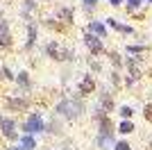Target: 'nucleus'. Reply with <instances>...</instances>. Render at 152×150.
I'll use <instances>...</instances> for the list:
<instances>
[{"label": "nucleus", "mask_w": 152, "mask_h": 150, "mask_svg": "<svg viewBox=\"0 0 152 150\" xmlns=\"http://www.w3.org/2000/svg\"><path fill=\"white\" fill-rule=\"evenodd\" d=\"M116 134H118V130H116L111 116L102 118L100 123H95V148L98 150H111L114 143L118 141Z\"/></svg>", "instance_id": "1"}, {"label": "nucleus", "mask_w": 152, "mask_h": 150, "mask_svg": "<svg viewBox=\"0 0 152 150\" xmlns=\"http://www.w3.org/2000/svg\"><path fill=\"white\" fill-rule=\"evenodd\" d=\"M55 112H57V116H61L64 121H77L80 116H84L86 105H84V98H82V96L64 98V100H59V102H57Z\"/></svg>", "instance_id": "2"}, {"label": "nucleus", "mask_w": 152, "mask_h": 150, "mask_svg": "<svg viewBox=\"0 0 152 150\" xmlns=\"http://www.w3.org/2000/svg\"><path fill=\"white\" fill-rule=\"evenodd\" d=\"M45 132V121H43V114L41 112H30L27 114L25 123H23V134H41Z\"/></svg>", "instance_id": "3"}, {"label": "nucleus", "mask_w": 152, "mask_h": 150, "mask_svg": "<svg viewBox=\"0 0 152 150\" xmlns=\"http://www.w3.org/2000/svg\"><path fill=\"white\" fill-rule=\"evenodd\" d=\"M98 105H100L107 114H114L116 109H118V107H116V93L111 91L109 84H107V87H102L100 91H98Z\"/></svg>", "instance_id": "4"}, {"label": "nucleus", "mask_w": 152, "mask_h": 150, "mask_svg": "<svg viewBox=\"0 0 152 150\" xmlns=\"http://www.w3.org/2000/svg\"><path fill=\"white\" fill-rule=\"evenodd\" d=\"M84 46H86V50H89L91 57H100L107 52V48H104V39L95 37V34H91V32H84Z\"/></svg>", "instance_id": "5"}, {"label": "nucleus", "mask_w": 152, "mask_h": 150, "mask_svg": "<svg viewBox=\"0 0 152 150\" xmlns=\"http://www.w3.org/2000/svg\"><path fill=\"white\" fill-rule=\"evenodd\" d=\"M95 89H98V80H95L93 73H84L80 80H77V93L86 98V96H93Z\"/></svg>", "instance_id": "6"}, {"label": "nucleus", "mask_w": 152, "mask_h": 150, "mask_svg": "<svg viewBox=\"0 0 152 150\" xmlns=\"http://www.w3.org/2000/svg\"><path fill=\"white\" fill-rule=\"evenodd\" d=\"M104 23H107V27H109V30L118 32V34H123V37H134V34H136L134 25L123 23L121 18H114V16H109V18H104Z\"/></svg>", "instance_id": "7"}, {"label": "nucleus", "mask_w": 152, "mask_h": 150, "mask_svg": "<svg viewBox=\"0 0 152 150\" xmlns=\"http://www.w3.org/2000/svg\"><path fill=\"white\" fill-rule=\"evenodd\" d=\"M0 132H2V137H5L7 141H18V139H20L18 130H16V121H14V118H2V121H0Z\"/></svg>", "instance_id": "8"}, {"label": "nucleus", "mask_w": 152, "mask_h": 150, "mask_svg": "<svg viewBox=\"0 0 152 150\" xmlns=\"http://www.w3.org/2000/svg\"><path fill=\"white\" fill-rule=\"evenodd\" d=\"M27 107H30V100L25 98V93L7 98V109H12V112H27Z\"/></svg>", "instance_id": "9"}, {"label": "nucleus", "mask_w": 152, "mask_h": 150, "mask_svg": "<svg viewBox=\"0 0 152 150\" xmlns=\"http://www.w3.org/2000/svg\"><path fill=\"white\" fill-rule=\"evenodd\" d=\"M86 32H91V34H95V37H100V39H107L109 37V27L104 21H98V18H91L89 25H86Z\"/></svg>", "instance_id": "10"}, {"label": "nucleus", "mask_w": 152, "mask_h": 150, "mask_svg": "<svg viewBox=\"0 0 152 150\" xmlns=\"http://www.w3.org/2000/svg\"><path fill=\"white\" fill-rule=\"evenodd\" d=\"M116 130H118V134H121V137H129V134L136 130L134 118H121L118 123H116Z\"/></svg>", "instance_id": "11"}, {"label": "nucleus", "mask_w": 152, "mask_h": 150, "mask_svg": "<svg viewBox=\"0 0 152 150\" xmlns=\"http://www.w3.org/2000/svg\"><path fill=\"white\" fill-rule=\"evenodd\" d=\"M37 37H39V27L34 21H30L27 23V41H25V50H32L34 48V43H37Z\"/></svg>", "instance_id": "12"}, {"label": "nucleus", "mask_w": 152, "mask_h": 150, "mask_svg": "<svg viewBox=\"0 0 152 150\" xmlns=\"http://www.w3.org/2000/svg\"><path fill=\"white\" fill-rule=\"evenodd\" d=\"M143 55H127L125 57V68L127 71H141L143 68Z\"/></svg>", "instance_id": "13"}, {"label": "nucleus", "mask_w": 152, "mask_h": 150, "mask_svg": "<svg viewBox=\"0 0 152 150\" xmlns=\"http://www.w3.org/2000/svg\"><path fill=\"white\" fill-rule=\"evenodd\" d=\"M55 16H57L61 23L70 25V23H73V18H75V9H73V7H59L57 12H55Z\"/></svg>", "instance_id": "14"}, {"label": "nucleus", "mask_w": 152, "mask_h": 150, "mask_svg": "<svg viewBox=\"0 0 152 150\" xmlns=\"http://www.w3.org/2000/svg\"><path fill=\"white\" fill-rule=\"evenodd\" d=\"M16 84H18L20 93H27V91L32 89V80H30V73H27V71H20V73L16 75Z\"/></svg>", "instance_id": "15"}, {"label": "nucleus", "mask_w": 152, "mask_h": 150, "mask_svg": "<svg viewBox=\"0 0 152 150\" xmlns=\"http://www.w3.org/2000/svg\"><path fill=\"white\" fill-rule=\"evenodd\" d=\"M107 55H109V64H111V68H116V71L125 68V57H123L121 52H116V50H109Z\"/></svg>", "instance_id": "16"}, {"label": "nucleus", "mask_w": 152, "mask_h": 150, "mask_svg": "<svg viewBox=\"0 0 152 150\" xmlns=\"http://www.w3.org/2000/svg\"><path fill=\"white\" fill-rule=\"evenodd\" d=\"M141 75H143V71H127L125 75H123V87H134L136 82L141 80Z\"/></svg>", "instance_id": "17"}, {"label": "nucleus", "mask_w": 152, "mask_h": 150, "mask_svg": "<svg viewBox=\"0 0 152 150\" xmlns=\"http://www.w3.org/2000/svg\"><path fill=\"white\" fill-rule=\"evenodd\" d=\"M150 46L148 43H127L125 46V55H145Z\"/></svg>", "instance_id": "18"}, {"label": "nucleus", "mask_w": 152, "mask_h": 150, "mask_svg": "<svg viewBox=\"0 0 152 150\" xmlns=\"http://www.w3.org/2000/svg\"><path fill=\"white\" fill-rule=\"evenodd\" d=\"M18 146L23 150H34V148H37V137H34V134H20Z\"/></svg>", "instance_id": "19"}, {"label": "nucleus", "mask_w": 152, "mask_h": 150, "mask_svg": "<svg viewBox=\"0 0 152 150\" xmlns=\"http://www.w3.org/2000/svg\"><path fill=\"white\" fill-rule=\"evenodd\" d=\"M143 7H145V0H125L127 14H139L143 12Z\"/></svg>", "instance_id": "20"}, {"label": "nucleus", "mask_w": 152, "mask_h": 150, "mask_svg": "<svg viewBox=\"0 0 152 150\" xmlns=\"http://www.w3.org/2000/svg\"><path fill=\"white\" fill-rule=\"evenodd\" d=\"M45 132H50V134L59 137V134L64 132V125H61V121H59V118H52L50 123H45Z\"/></svg>", "instance_id": "21"}, {"label": "nucleus", "mask_w": 152, "mask_h": 150, "mask_svg": "<svg viewBox=\"0 0 152 150\" xmlns=\"http://www.w3.org/2000/svg\"><path fill=\"white\" fill-rule=\"evenodd\" d=\"M109 87H114V89L123 87V73H121V71L111 68V73H109Z\"/></svg>", "instance_id": "22"}, {"label": "nucleus", "mask_w": 152, "mask_h": 150, "mask_svg": "<svg viewBox=\"0 0 152 150\" xmlns=\"http://www.w3.org/2000/svg\"><path fill=\"white\" fill-rule=\"evenodd\" d=\"M116 114H118V118H134L136 109H134L132 105H121L118 109H116Z\"/></svg>", "instance_id": "23"}, {"label": "nucleus", "mask_w": 152, "mask_h": 150, "mask_svg": "<svg viewBox=\"0 0 152 150\" xmlns=\"http://www.w3.org/2000/svg\"><path fill=\"white\" fill-rule=\"evenodd\" d=\"M107 116H111V114H107L100 105H95V107H93V112H91V118H93V123H100V121H102V118H107Z\"/></svg>", "instance_id": "24"}, {"label": "nucleus", "mask_w": 152, "mask_h": 150, "mask_svg": "<svg viewBox=\"0 0 152 150\" xmlns=\"http://www.w3.org/2000/svg\"><path fill=\"white\" fill-rule=\"evenodd\" d=\"M32 12H37V0H23V18H30Z\"/></svg>", "instance_id": "25"}, {"label": "nucleus", "mask_w": 152, "mask_h": 150, "mask_svg": "<svg viewBox=\"0 0 152 150\" xmlns=\"http://www.w3.org/2000/svg\"><path fill=\"white\" fill-rule=\"evenodd\" d=\"M102 68H104V66H102V62L98 59V57H95V59H89V73L100 75V73H102Z\"/></svg>", "instance_id": "26"}, {"label": "nucleus", "mask_w": 152, "mask_h": 150, "mask_svg": "<svg viewBox=\"0 0 152 150\" xmlns=\"http://www.w3.org/2000/svg\"><path fill=\"white\" fill-rule=\"evenodd\" d=\"M111 150H134V148H132V143H129L127 139H118V141L114 143V148H111Z\"/></svg>", "instance_id": "27"}, {"label": "nucleus", "mask_w": 152, "mask_h": 150, "mask_svg": "<svg viewBox=\"0 0 152 150\" xmlns=\"http://www.w3.org/2000/svg\"><path fill=\"white\" fill-rule=\"evenodd\" d=\"M9 46H12V32L0 34V48H9Z\"/></svg>", "instance_id": "28"}, {"label": "nucleus", "mask_w": 152, "mask_h": 150, "mask_svg": "<svg viewBox=\"0 0 152 150\" xmlns=\"http://www.w3.org/2000/svg\"><path fill=\"white\" fill-rule=\"evenodd\" d=\"M143 118L148 121V123H152V102H145V105H143Z\"/></svg>", "instance_id": "29"}, {"label": "nucleus", "mask_w": 152, "mask_h": 150, "mask_svg": "<svg viewBox=\"0 0 152 150\" xmlns=\"http://www.w3.org/2000/svg\"><path fill=\"white\" fill-rule=\"evenodd\" d=\"M0 77H2V80H16V75L7 68V66H2V68H0Z\"/></svg>", "instance_id": "30"}, {"label": "nucleus", "mask_w": 152, "mask_h": 150, "mask_svg": "<svg viewBox=\"0 0 152 150\" xmlns=\"http://www.w3.org/2000/svg\"><path fill=\"white\" fill-rule=\"evenodd\" d=\"M5 32H9V23L5 18H0V34H5Z\"/></svg>", "instance_id": "31"}, {"label": "nucleus", "mask_w": 152, "mask_h": 150, "mask_svg": "<svg viewBox=\"0 0 152 150\" xmlns=\"http://www.w3.org/2000/svg\"><path fill=\"white\" fill-rule=\"evenodd\" d=\"M107 2L114 7V9H116V7H121V5H125V0H107Z\"/></svg>", "instance_id": "32"}, {"label": "nucleus", "mask_w": 152, "mask_h": 150, "mask_svg": "<svg viewBox=\"0 0 152 150\" xmlns=\"http://www.w3.org/2000/svg\"><path fill=\"white\" fill-rule=\"evenodd\" d=\"M7 150H23V148H20V146H9Z\"/></svg>", "instance_id": "33"}, {"label": "nucleus", "mask_w": 152, "mask_h": 150, "mask_svg": "<svg viewBox=\"0 0 152 150\" xmlns=\"http://www.w3.org/2000/svg\"><path fill=\"white\" fill-rule=\"evenodd\" d=\"M61 150H73V148H70V146H64V148Z\"/></svg>", "instance_id": "34"}, {"label": "nucleus", "mask_w": 152, "mask_h": 150, "mask_svg": "<svg viewBox=\"0 0 152 150\" xmlns=\"http://www.w3.org/2000/svg\"><path fill=\"white\" fill-rule=\"evenodd\" d=\"M145 5H150V7H152V0H145Z\"/></svg>", "instance_id": "35"}, {"label": "nucleus", "mask_w": 152, "mask_h": 150, "mask_svg": "<svg viewBox=\"0 0 152 150\" xmlns=\"http://www.w3.org/2000/svg\"><path fill=\"white\" fill-rule=\"evenodd\" d=\"M39 2H52V0H39Z\"/></svg>", "instance_id": "36"}, {"label": "nucleus", "mask_w": 152, "mask_h": 150, "mask_svg": "<svg viewBox=\"0 0 152 150\" xmlns=\"http://www.w3.org/2000/svg\"><path fill=\"white\" fill-rule=\"evenodd\" d=\"M2 118H5V116H0V121H2Z\"/></svg>", "instance_id": "37"}]
</instances>
